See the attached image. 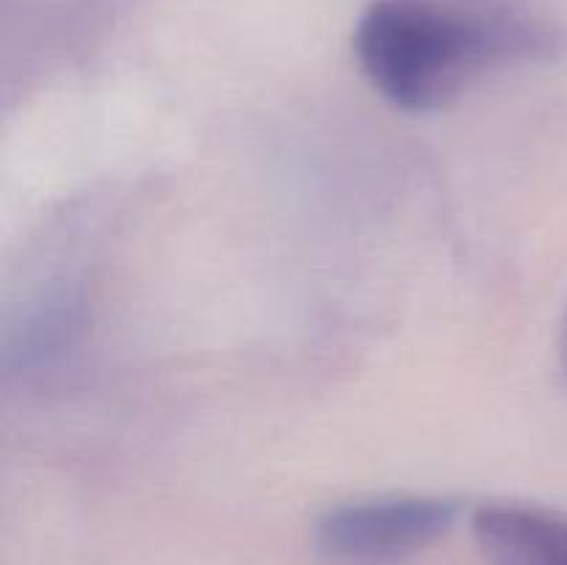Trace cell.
I'll list each match as a JSON object with an SVG mask.
<instances>
[{"instance_id": "6da1fadb", "label": "cell", "mask_w": 567, "mask_h": 565, "mask_svg": "<svg viewBox=\"0 0 567 565\" xmlns=\"http://www.w3.org/2000/svg\"><path fill=\"white\" fill-rule=\"evenodd\" d=\"M565 37L518 0H371L354 31L365 78L408 111L452 103L474 78L557 59Z\"/></svg>"}, {"instance_id": "7a4b0ae2", "label": "cell", "mask_w": 567, "mask_h": 565, "mask_svg": "<svg viewBox=\"0 0 567 565\" xmlns=\"http://www.w3.org/2000/svg\"><path fill=\"white\" fill-rule=\"evenodd\" d=\"M457 502L443 496H382L327 510L313 530L327 565H402L452 530Z\"/></svg>"}, {"instance_id": "3957f363", "label": "cell", "mask_w": 567, "mask_h": 565, "mask_svg": "<svg viewBox=\"0 0 567 565\" xmlns=\"http://www.w3.org/2000/svg\"><path fill=\"white\" fill-rule=\"evenodd\" d=\"M487 565H567V513L540 504L493 502L474 513Z\"/></svg>"}]
</instances>
